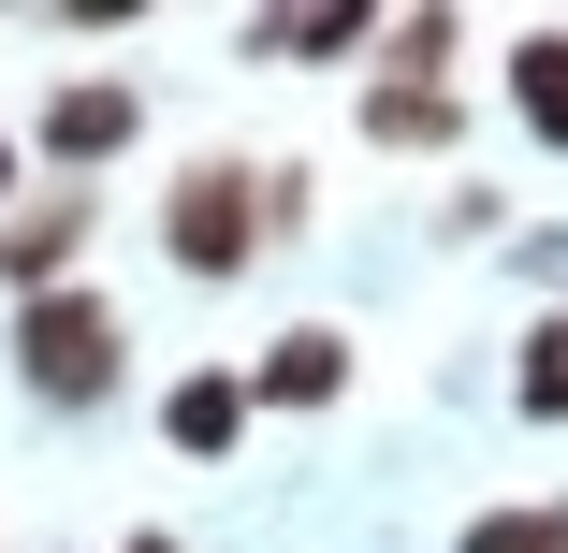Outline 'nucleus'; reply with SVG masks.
<instances>
[{
  "label": "nucleus",
  "mask_w": 568,
  "mask_h": 553,
  "mask_svg": "<svg viewBox=\"0 0 568 553\" xmlns=\"http://www.w3.org/2000/svg\"><path fill=\"white\" fill-rule=\"evenodd\" d=\"M16 379H30V408H59V422L118 408V379H132V320L102 306L88 277H73V291H30V306H16Z\"/></svg>",
  "instance_id": "obj_1"
},
{
  "label": "nucleus",
  "mask_w": 568,
  "mask_h": 553,
  "mask_svg": "<svg viewBox=\"0 0 568 553\" xmlns=\"http://www.w3.org/2000/svg\"><path fill=\"white\" fill-rule=\"evenodd\" d=\"M161 248L190 263V277H248L263 263V161H190L175 190H161Z\"/></svg>",
  "instance_id": "obj_2"
},
{
  "label": "nucleus",
  "mask_w": 568,
  "mask_h": 553,
  "mask_svg": "<svg viewBox=\"0 0 568 553\" xmlns=\"http://www.w3.org/2000/svg\"><path fill=\"white\" fill-rule=\"evenodd\" d=\"M88 234H102V190H16V204H0V291H73V263H88Z\"/></svg>",
  "instance_id": "obj_3"
},
{
  "label": "nucleus",
  "mask_w": 568,
  "mask_h": 553,
  "mask_svg": "<svg viewBox=\"0 0 568 553\" xmlns=\"http://www.w3.org/2000/svg\"><path fill=\"white\" fill-rule=\"evenodd\" d=\"M132 132H146V102H132V73H59V88H44V117H30V146H44V161H59L73 190H88L102 161H118Z\"/></svg>",
  "instance_id": "obj_4"
},
{
  "label": "nucleus",
  "mask_w": 568,
  "mask_h": 553,
  "mask_svg": "<svg viewBox=\"0 0 568 553\" xmlns=\"http://www.w3.org/2000/svg\"><path fill=\"white\" fill-rule=\"evenodd\" d=\"M335 393H351V336H335V320H292V336L248 365V408L263 422H321Z\"/></svg>",
  "instance_id": "obj_5"
},
{
  "label": "nucleus",
  "mask_w": 568,
  "mask_h": 553,
  "mask_svg": "<svg viewBox=\"0 0 568 553\" xmlns=\"http://www.w3.org/2000/svg\"><path fill=\"white\" fill-rule=\"evenodd\" d=\"M248 422H263V408H248V379H234V365H190V379L161 393V452H190V467H219V452H234Z\"/></svg>",
  "instance_id": "obj_6"
},
{
  "label": "nucleus",
  "mask_w": 568,
  "mask_h": 553,
  "mask_svg": "<svg viewBox=\"0 0 568 553\" xmlns=\"http://www.w3.org/2000/svg\"><path fill=\"white\" fill-rule=\"evenodd\" d=\"M452 132H467V88H423V73H365V146H394V161H437Z\"/></svg>",
  "instance_id": "obj_7"
},
{
  "label": "nucleus",
  "mask_w": 568,
  "mask_h": 553,
  "mask_svg": "<svg viewBox=\"0 0 568 553\" xmlns=\"http://www.w3.org/2000/svg\"><path fill=\"white\" fill-rule=\"evenodd\" d=\"M510 117L568 161V30H510Z\"/></svg>",
  "instance_id": "obj_8"
},
{
  "label": "nucleus",
  "mask_w": 568,
  "mask_h": 553,
  "mask_svg": "<svg viewBox=\"0 0 568 553\" xmlns=\"http://www.w3.org/2000/svg\"><path fill=\"white\" fill-rule=\"evenodd\" d=\"M248 59H379V16H248Z\"/></svg>",
  "instance_id": "obj_9"
},
{
  "label": "nucleus",
  "mask_w": 568,
  "mask_h": 553,
  "mask_svg": "<svg viewBox=\"0 0 568 553\" xmlns=\"http://www.w3.org/2000/svg\"><path fill=\"white\" fill-rule=\"evenodd\" d=\"M510 408H525V422H568V306L525 320V350H510Z\"/></svg>",
  "instance_id": "obj_10"
},
{
  "label": "nucleus",
  "mask_w": 568,
  "mask_h": 553,
  "mask_svg": "<svg viewBox=\"0 0 568 553\" xmlns=\"http://www.w3.org/2000/svg\"><path fill=\"white\" fill-rule=\"evenodd\" d=\"M452 553H568V495H539V510L510 495V510H481V524L452 539Z\"/></svg>",
  "instance_id": "obj_11"
},
{
  "label": "nucleus",
  "mask_w": 568,
  "mask_h": 553,
  "mask_svg": "<svg viewBox=\"0 0 568 553\" xmlns=\"http://www.w3.org/2000/svg\"><path fill=\"white\" fill-rule=\"evenodd\" d=\"M452 16H379V73H423V88H452Z\"/></svg>",
  "instance_id": "obj_12"
},
{
  "label": "nucleus",
  "mask_w": 568,
  "mask_h": 553,
  "mask_svg": "<svg viewBox=\"0 0 568 553\" xmlns=\"http://www.w3.org/2000/svg\"><path fill=\"white\" fill-rule=\"evenodd\" d=\"M510 263H525V291H554V306H568V234H510Z\"/></svg>",
  "instance_id": "obj_13"
},
{
  "label": "nucleus",
  "mask_w": 568,
  "mask_h": 553,
  "mask_svg": "<svg viewBox=\"0 0 568 553\" xmlns=\"http://www.w3.org/2000/svg\"><path fill=\"white\" fill-rule=\"evenodd\" d=\"M16 161H30V146H16V132H0V204H16Z\"/></svg>",
  "instance_id": "obj_14"
},
{
  "label": "nucleus",
  "mask_w": 568,
  "mask_h": 553,
  "mask_svg": "<svg viewBox=\"0 0 568 553\" xmlns=\"http://www.w3.org/2000/svg\"><path fill=\"white\" fill-rule=\"evenodd\" d=\"M118 553H175V539H161V524H132V539H118Z\"/></svg>",
  "instance_id": "obj_15"
}]
</instances>
